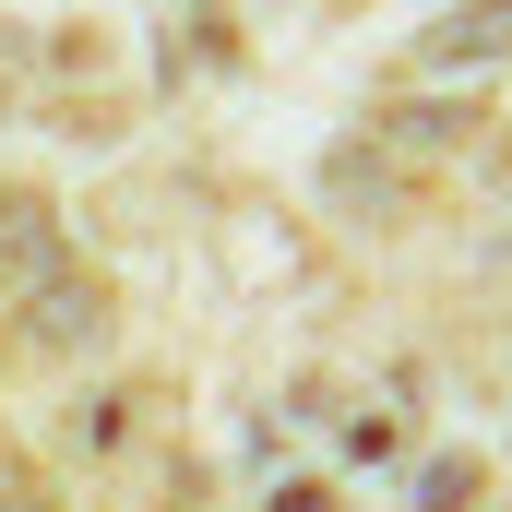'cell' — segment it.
<instances>
[{"mask_svg":"<svg viewBox=\"0 0 512 512\" xmlns=\"http://www.w3.org/2000/svg\"><path fill=\"white\" fill-rule=\"evenodd\" d=\"M24 334H36V346H96V286H48V298H24Z\"/></svg>","mask_w":512,"mask_h":512,"instance_id":"cell-1","label":"cell"},{"mask_svg":"<svg viewBox=\"0 0 512 512\" xmlns=\"http://www.w3.org/2000/svg\"><path fill=\"white\" fill-rule=\"evenodd\" d=\"M429 48H441V60H501V48H512V0H477V12H453Z\"/></svg>","mask_w":512,"mask_h":512,"instance_id":"cell-2","label":"cell"}]
</instances>
